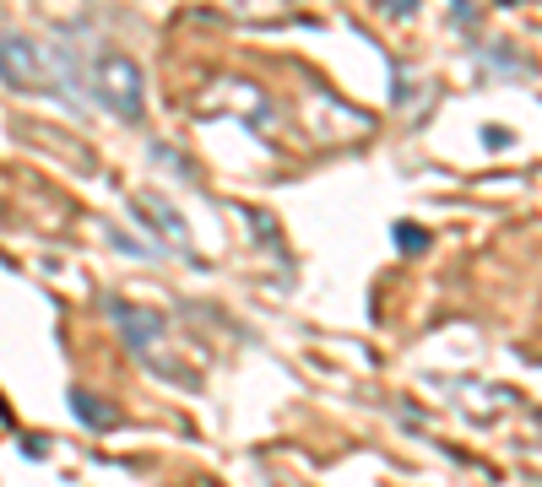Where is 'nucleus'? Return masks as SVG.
<instances>
[{
  "mask_svg": "<svg viewBox=\"0 0 542 487\" xmlns=\"http://www.w3.org/2000/svg\"><path fill=\"white\" fill-rule=\"evenodd\" d=\"M130 212L142 217V223H147V228H152V233H158V239L168 244V249H179L185 260H195V239H190V223H185V217L174 212V200H168V195H158V190H147V195H130Z\"/></svg>",
  "mask_w": 542,
  "mask_h": 487,
  "instance_id": "3",
  "label": "nucleus"
},
{
  "mask_svg": "<svg viewBox=\"0 0 542 487\" xmlns=\"http://www.w3.org/2000/svg\"><path fill=\"white\" fill-rule=\"evenodd\" d=\"M0 82L17 93H65L54 54L33 33H0Z\"/></svg>",
  "mask_w": 542,
  "mask_h": 487,
  "instance_id": "2",
  "label": "nucleus"
},
{
  "mask_svg": "<svg viewBox=\"0 0 542 487\" xmlns=\"http://www.w3.org/2000/svg\"><path fill=\"white\" fill-rule=\"evenodd\" d=\"M54 65H60L65 93L93 98L114 119L136 125V119L147 114V71H142V60H130L119 49H98L93 60L87 54H54Z\"/></svg>",
  "mask_w": 542,
  "mask_h": 487,
  "instance_id": "1",
  "label": "nucleus"
},
{
  "mask_svg": "<svg viewBox=\"0 0 542 487\" xmlns=\"http://www.w3.org/2000/svg\"><path fill=\"white\" fill-rule=\"evenodd\" d=\"M71 406H77L82 423L98 428V434H109V428L119 423V411H109V401H98V395H87V390H71Z\"/></svg>",
  "mask_w": 542,
  "mask_h": 487,
  "instance_id": "5",
  "label": "nucleus"
},
{
  "mask_svg": "<svg viewBox=\"0 0 542 487\" xmlns=\"http://www.w3.org/2000/svg\"><path fill=\"white\" fill-rule=\"evenodd\" d=\"M396 244H401L406 255H418L429 239H423V228H418V223H401V228H396Z\"/></svg>",
  "mask_w": 542,
  "mask_h": 487,
  "instance_id": "6",
  "label": "nucleus"
},
{
  "mask_svg": "<svg viewBox=\"0 0 542 487\" xmlns=\"http://www.w3.org/2000/svg\"><path fill=\"white\" fill-rule=\"evenodd\" d=\"M109 314H114V325H119V336L130 341V353H152V346L168 336V320L158 314V309H142V304H125V298H109Z\"/></svg>",
  "mask_w": 542,
  "mask_h": 487,
  "instance_id": "4",
  "label": "nucleus"
}]
</instances>
